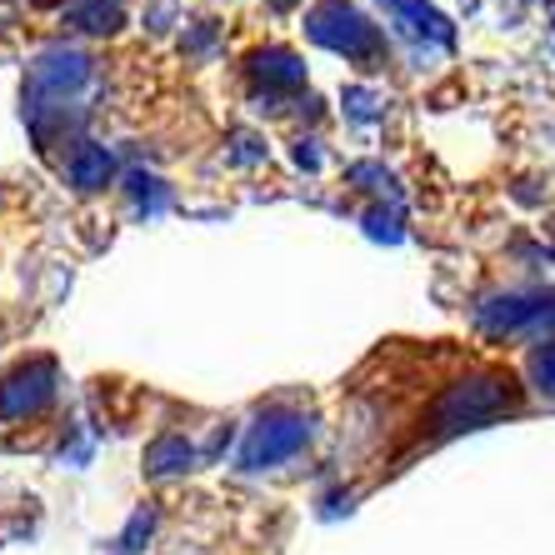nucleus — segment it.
<instances>
[{
    "label": "nucleus",
    "mask_w": 555,
    "mask_h": 555,
    "mask_svg": "<svg viewBox=\"0 0 555 555\" xmlns=\"http://www.w3.org/2000/svg\"><path fill=\"white\" fill-rule=\"evenodd\" d=\"M306 30L315 46L346 55V61H380V51H386V46H380V30H375L350 0H321V5L306 15Z\"/></svg>",
    "instance_id": "1"
},
{
    "label": "nucleus",
    "mask_w": 555,
    "mask_h": 555,
    "mask_svg": "<svg viewBox=\"0 0 555 555\" xmlns=\"http://www.w3.org/2000/svg\"><path fill=\"white\" fill-rule=\"evenodd\" d=\"M306 436H310V426L300 421V415H285V411L260 415L256 426H250L246 446H241V465H246V470L281 465L285 455H296L300 446H306Z\"/></svg>",
    "instance_id": "2"
},
{
    "label": "nucleus",
    "mask_w": 555,
    "mask_h": 555,
    "mask_svg": "<svg viewBox=\"0 0 555 555\" xmlns=\"http://www.w3.org/2000/svg\"><path fill=\"white\" fill-rule=\"evenodd\" d=\"M55 396V365L51 361H30V365H15L5 380H0V415H36L40 405Z\"/></svg>",
    "instance_id": "3"
},
{
    "label": "nucleus",
    "mask_w": 555,
    "mask_h": 555,
    "mask_svg": "<svg viewBox=\"0 0 555 555\" xmlns=\"http://www.w3.org/2000/svg\"><path fill=\"white\" fill-rule=\"evenodd\" d=\"M380 5H386L390 21L405 26L411 36L436 40V46H451V26H446V15H440L436 5H426V0H380Z\"/></svg>",
    "instance_id": "4"
},
{
    "label": "nucleus",
    "mask_w": 555,
    "mask_h": 555,
    "mask_svg": "<svg viewBox=\"0 0 555 555\" xmlns=\"http://www.w3.org/2000/svg\"><path fill=\"white\" fill-rule=\"evenodd\" d=\"M111 170H116V160H111L105 145H76L70 160H65V176H70V185H80V191H101V185L111 181Z\"/></svg>",
    "instance_id": "5"
},
{
    "label": "nucleus",
    "mask_w": 555,
    "mask_h": 555,
    "mask_svg": "<svg viewBox=\"0 0 555 555\" xmlns=\"http://www.w3.org/2000/svg\"><path fill=\"white\" fill-rule=\"evenodd\" d=\"M256 76L266 80V86H300V80H306V65L291 51H266V55H256Z\"/></svg>",
    "instance_id": "6"
},
{
    "label": "nucleus",
    "mask_w": 555,
    "mask_h": 555,
    "mask_svg": "<svg viewBox=\"0 0 555 555\" xmlns=\"http://www.w3.org/2000/svg\"><path fill=\"white\" fill-rule=\"evenodd\" d=\"M120 15H126L120 0H80L76 11H70V21H76L80 30H116Z\"/></svg>",
    "instance_id": "7"
},
{
    "label": "nucleus",
    "mask_w": 555,
    "mask_h": 555,
    "mask_svg": "<svg viewBox=\"0 0 555 555\" xmlns=\"http://www.w3.org/2000/svg\"><path fill=\"white\" fill-rule=\"evenodd\" d=\"M530 371H535V386L555 390V340L545 350H535V361H530Z\"/></svg>",
    "instance_id": "8"
},
{
    "label": "nucleus",
    "mask_w": 555,
    "mask_h": 555,
    "mask_svg": "<svg viewBox=\"0 0 555 555\" xmlns=\"http://www.w3.org/2000/svg\"><path fill=\"white\" fill-rule=\"evenodd\" d=\"M275 5H291V0H275Z\"/></svg>",
    "instance_id": "9"
}]
</instances>
